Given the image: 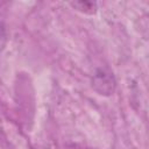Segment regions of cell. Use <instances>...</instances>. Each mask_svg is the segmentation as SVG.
<instances>
[{"mask_svg":"<svg viewBox=\"0 0 149 149\" xmlns=\"http://www.w3.org/2000/svg\"><path fill=\"white\" fill-rule=\"evenodd\" d=\"M74 10L81 13V14H86V15H94L98 10V5L95 1H70L68 2Z\"/></svg>","mask_w":149,"mask_h":149,"instance_id":"6da1fadb","label":"cell"}]
</instances>
